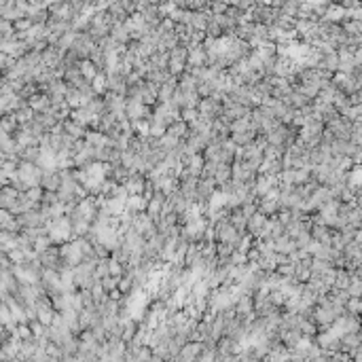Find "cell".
Instances as JSON below:
<instances>
[{
  "mask_svg": "<svg viewBox=\"0 0 362 362\" xmlns=\"http://www.w3.org/2000/svg\"><path fill=\"white\" fill-rule=\"evenodd\" d=\"M49 235H51V242H66V239H70V235H72L70 220L57 216L53 223H51V227H49Z\"/></svg>",
  "mask_w": 362,
  "mask_h": 362,
  "instance_id": "obj_1",
  "label": "cell"
},
{
  "mask_svg": "<svg viewBox=\"0 0 362 362\" xmlns=\"http://www.w3.org/2000/svg\"><path fill=\"white\" fill-rule=\"evenodd\" d=\"M197 106H199L197 113L208 116V119H216V116L223 115V104H220L218 100H214L212 96H208V98H203L201 102H197Z\"/></svg>",
  "mask_w": 362,
  "mask_h": 362,
  "instance_id": "obj_2",
  "label": "cell"
},
{
  "mask_svg": "<svg viewBox=\"0 0 362 362\" xmlns=\"http://www.w3.org/2000/svg\"><path fill=\"white\" fill-rule=\"evenodd\" d=\"M62 256L66 259L68 267H74L77 263H81V259H83V250H81V244L79 239H74V242L66 244V246L62 248Z\"/></svg>",
  "mask_w": 362,
  "mask_h": 362,
  "instance_id": "obj_3",
  "label": "cell"
},
{
  "mask_svg": "<svg viewBox=\"0 0 362 362\" xmlns=\"http://www.w3.org/2000/svg\"><path fill=\"white\" fill-rule=\"evenodd\" d=\"M125 115L130 121H136V119H147L150 113H148L147 104H142L138 100H130V102H125Z\"/></svg>",
  "mask_w": 362,
  "mask_h": 362,
  "instance_id": "obj_4",
  "label": "cell"
},
{
  "mask_svg": "<svg viewBox=\"0 0 362 362\" xmlns=\"http://www.w3.org/2000/svg\"><path fill=\"white\" fill-rule=\"evenodd\" d=\"M201 346H203L201 341H186L184 346L180 347V352H178L176 358H180V360H195L197 354L201 352Z\"/></svg>",
  "mask_w": 362,
  "mask_h": 362,
  "instance_id": "obj_5",
  "label": "cell"
},
{
  "mask_svg": "<svg viewBox=\"0 0 362 362\" xmlns=\"http://www.w3.org/2000/svg\"><path fill=\"white\" fill-rule=\"evenodd\" d=\"M186 66H206V51L201 49V45L189 49V53H186Z\"/></svg>",
  "mask_w": 362,
  "mask_h": 362,
  "instance_id": "obj_6",
  "label": "cell"
},
{
  "mask_svg": "<svg viewBox=\"0 0 362 362\" xmlns=\"http://www.w3.org/2000/svg\"><path fill=\"white\" fill-rule=\"evenodd\" d=\"M110 36H113L116 43H123V45H127L130 43V32H127V28L123 26V21H113V26H110Z\"/></svg>",
  "mask_w": 362,
  "mask_h": 362,
  "instance_id": "obj_7",
  "label": "cell"
},
{
  "mask_svg": "<svg viewBox=\"0 0 362 362\" xmlns=\"http://www.w3.org/2000/svg\"><path fill=\"white\" fill-rule=\"evenodd\" d=\"M125 210H130V212H144L147 210V199L142 195H127Z\"/></svg>",
  "mask_w": 362,
  "mask_h": 362,
  "instance_id": "obj_8",
  "label": "cell"
},
{
  "mask_svg": "<svg viewBox=\"0 0 362 362\" xmlns=\"http://www.w3.org/2000/svg\"><path fill=\"white\" fill-rule=\"evenodd\" d=\"M79 70H81V74H83V79L89 81V83H91V79L98 74V66L89 60V57H83V60L79 62Z\"/></svg>",
  "mask_w": 362,
  "mask_h": 362,
  "instance_id": "obj_9",
  "label": "cell"
},
{
  "mask_svg": "<svg viewBox=\"0 0 362 362\" xmlns=\"http://www.w3.org/2000/svg\"><path fill=\"white\" fill-rule=\"evenodd\" d=\"M165 132L172 133V136H176V138H182V136H186V132H189V123H184L182 119L172 121V123H167Z\"/></svg>",
  "mask_w": 362,
  "mask_h": 362,
  "instance_id": "obj_10",
  "label": "cell"
},
{
  "mask_svg": "<svg viewBox=\"0 0 362 362\" xmlns=\"http://www.w3.org/2000/svg\"><path fill=\"white\" fill-rule=\"evenodd\" d=\"M343 32L347 34V36H360V30H362V21L360 19H343L339 21Z\"/></svg>",
  "mask_w": 362,
  "mask_h": 362,
  "instance_id": "obj_11",
  "label": "cell"
},
{
  "mask_svg": "<svg viewBox=\"0 0 362 362\" xmlns=\"http://www.w3.org/2000/svg\"><path fill=\"white\" fill-rule=\"evenodd\" d=\"M214 180H216L218 184H223V182H227V180H231V167H229V163H223V161H220L218 165H216Z\"/></svg>",
  "mask_w": 362,
  "mask_h": 362,
  "instance_id": "obj_12",
  "label": "cell"
},
{
  "mask_svg": "<svg viewBox=\"0 0 362 362\" xmlns=\"http://www.w3.org/2000/svg\"><path fill=\"white\" fill-rule=\"evenodd\" d=\"M132 130L138 133V138H147L150 132V123L147 119H136V121H132Z\"/></svg>",
  "mask_w": 362,
  "mask_h": 362,
  "instance_id": "obj_13",
  "label": "cell"
},
{
  "mask_svg": "<svg viewBox=\"0 0 362 362\" xmlns=\"http://www.w3.org/2000/svg\"><path fill=\"white\" fill-rule=\"evenodd\" d=\"M91 89L96 91V93H104V91H108V81H106V74H100V72H98L96 77L91 79Z\"/></svg>",
  "mask_w": 362,
  "mask_h": 362,
  "instance_id": "obj_14",
  "label": "cell"
},
{
  "mask_svg": "<svg viewBox=\"0 0 362 362\" xmlns=\"http://www.w3.org/2000/svg\"><path fill=\"white\" fill-rule=\"evenodd\" d=\"M106 263H108V273L110 276H123L125 273V265L123 263H121L119 259H106Z\"/></svg>",
  "mask_w": 362,
  "mask_h": 362,
  "instance_id": "obj_15",
  "label": "cell"
},
{
  "mask_svg": "<svg viewBox=\"0 0 362 362\" xmlns=\"http://www.w3.org/2000/svg\"><path fill=\"white\" fill-rule=\"evenodd\" d=\"M64 130H66V132H68V136H72V138H81V136H85L83 125H79L77 121H68V123H64Z\"/></svg>",
  "mask_w": 362,
  "mask_h": 362,
  "instance_id": "obj_16",
  "label": "cell"
},
{
  "mask_svg": "<svg viewBox=\"0 0 362 362\" xmlns=\"http://www.w3.org/2000/svg\"><path fill=\"white\" fill-rule=\"evenodd\" d=\"M346 312H349L352 316H358V312H360V296H347Z\"/></svg>",
  "mask_w": 362,
  "mask_h": 362,
  "instance_id": "obj_17",
  "label": "cell"
},
{
  "mask_svg": "<svg viewBox=\"0 0 362 362\" xmlns=\"http://www.w3.org/2000/svg\"><path fill=\"white\" fill-rule=\"evenodd\" d=\"M197 115H199V113H197L195 106H182V108H180V119H182L184 123H191Z\"/></svg>",
  "mask_w": 362,
  "mask_h": 362,
  "instance_id": "obj_18",
  "label": "cell"
},
{
  "mask_svg": "<svg viewBox=\"0 0 362 362\" xmlns=\"http://www.w3.org/2000/svg\"><path fill=\"white\" fill-rule=\"evenodd\" d=\"M28 199H30V201L40 199V189H32L30 193H28Z\"/></svg>",
  "mask_w": 362,
  "mask_h": 362,
  "instance_id": "obj_19",
  "label": "cell"
}]
</instances>
